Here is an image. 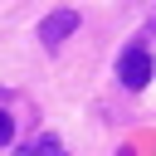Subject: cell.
I'll return each mask as SVG.
<instances>
[{"instance_id":"3","label":"cell","mask_w":156,"mask_h":156,"mask_svg":"<svg viewBox=\"0 0 156 156\" xmlns=\"http://www.w3.org/2000/svg\"><path fill=\"white\" fill-rule=\"evenodd\" d=\"M15 156H68V151H63L58 136H34V141H24Z\"/></svg>"},{"instance_id":"4","label":"cell","mask_w":156,"mask_h":156,"mask_svg":"<svg viewBox=\"0 0 156 156\" xmlns=\"http://www.w3.org/2000/svg\"><path fill=\"white\" fill-rule=\"evenodd\" d=\"M10 136H15V117L0 107V146H10Z\"/></svg>"},{"instance_id":"1","label":"cell","mask_w":156,"mask_h":156,"mask_svg":"<svg viewBox=\"0 0 156 156\" xmlns=\"http://www.w3.org/2000/svg\"><path fill=\"white\" fill-rule=\"evenodd\" d=\"M151 54L141 49V44H132V49H122V58H117V78H122V88H146L151 83Z\"/></svg>"},{"instance_id":"5","label":"cell","mask_w":156,"mask_h":156,"mask_svg":"<svg viewBox=\"0 0 156 156\" xmlns=\"http://www.w3.org/2000/svg\"><path fill=\"white\" fill-rule=\"evenodd\" d=\"M151 29H156V15H151Z\"/></svg>"},{"instance_id":"2","label":"cell","mask_w":156,"mask_h":156,"mask_svg":"<svg viewBox=\"0 0 156 156\" xmlns=\"http://www.w3.org/2000/svg\"><path fill=\"white\" fill-rule=\"evenodd\" d=\"M73 29H78V10H54V15L39 20V44H44V49H58Z\"/></svg>"}]
</instances>
